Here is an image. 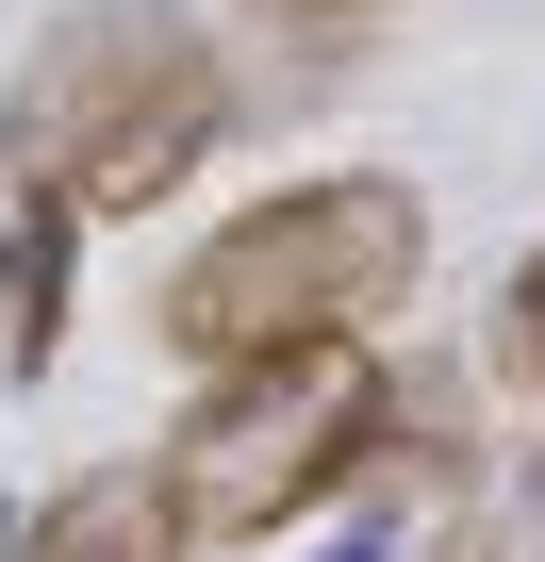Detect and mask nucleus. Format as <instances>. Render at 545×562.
Returning <instances> with one entry per match:
<instances>
[{"label":"nucleus","mask_w":545,"mask_h":562,"mask_svg":"<svg viewBox=\"0 0 545 562\" xmlns=\"http://www.w3.org/2000/svg\"><path fill=\"white\" fill-rule=\"evenodd\" d=\"M198 67H215L198 50V0H67V18L34 34V67H18V100H0V182H18V199H67Z\"/></svg>","instance_id":"3"},{"label":"nucleus","mask_w":545,"mask_h":562,"mask_svg":"<svg viewBox=\"0 0 545 562\" xmlns=\"http://www.w3.org/2000/svg\"><path fill=\"white\" fill-rule=\"evenodd\" d=\"M67 265H83V215L67 199L0 215V364H18V381H50V348H67Z\"/></svg>","instance_id":"6"},{"label":"nucleus","mask_w":545,"mask_h":562,"mask_svg":"<svg viewBox=\"0 0 545 562\" xmlns=\"http://www.w3.org/2000/svg\"><path fill=\"white\" fill-rule=\"evenodd\" d=\"M512 364H529V397H545V248L512 265Z\"/></svg>","instance_id":"8"},{"label":"nucleus","mask_w":545,"mask_h":562,"mask_svg":"<svg viewBox=\"0 0 545 562\" xmlns=\"http://www.w3.org/2000/svg\"><path fill=\"white\" fill-rule=\"evenodd\" d=\"M215 133H231V67L166 83V100H149V116H133V133L83 166V182H67V215H83V232H133V215H166V199L215 166Z\"/></svg>","instance_id":"4"},{"label":"nucleus","mask_w":545,"mask_h":562,"mask_svg":"<svg viewBox=\"0 0 545 562\" xmlns=\"http://www.w3.org/2000/svg\"><path fill=\"white\" fill-rule=\"evenodd\" d=\"M0 529H18V513H0Z\"/></svg>","instance_id":"9"},{"label":"nucleus","mask_w":545,"mask_h":562,"mask_svg":"<svg viewBox=\"0 0 545 562\" xmlns=\"http://www.w3.org/2000/svg\"><path fill=\"white\" fill-rule=\"evenodd\" d=\"M231 18H248V34H282V50H348L381 0H231Z\"/></svg>","instance_id":"7"},{"label":"nucleus","mask_w":545,"mask_h":562,"mask_svg":"<svg viewBox=\"0 0 545 562\" xmlns=\"http://www.w3.org/2000/svg\"><path fill=\"white\" fill-rule=\"evenodd\" d=\"M413 281H430V199L397 166H315V182H264L231 199L182 265H166V364H264V348H315V331H381L413 315Z\"/></svg>","instance_id":"1"},{"label":"nucleus","mask_w":545,"mask_h":562,"mask_svg":"<svg viewBox=\"0 0 545 562\" xmlns=\"http://www.w3.org/2000/svg\"><path fill=\"white\" fill-rule=\"evenodd\" d=\"M381 447H397L381 331H315V348L215 364L182 397V430L149 447V480H166V529L182 546H282L298 513H331L348 480H381Z\"/></svg>","instance_id":"2"},{"label":"nucleus","mask_w":545,"mask_h":562,"mask_svg":"<svg viewBox=\"0 0 545 562\" xmlns=\"http://www.w3.org/2000/svg\"><path fill=\"white\" fill-rule=\"evenodd\" d=\"M0 562H198V546L166 529L149 463H83V480H50L18 529H0Z\"/></svg>","instance_id":"5"}]
</instances>
